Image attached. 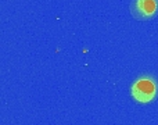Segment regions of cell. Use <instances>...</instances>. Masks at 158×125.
<instances>
[{"instance_id":"obj_1","label":"cell","mask_w":158,"mask_h":125,"mask_svg":"<svg viewBox=\"0 0 158 125\" xmlns=\"http://www.w3.org/2000/svg\"><path fill=\"white\" fill-rule=\"evenodd\" d=\"M158 90L157 81L151 75L139 76L131 86V95L137 103L147 104L156 99Z\"/></svg>"},{"instance_id":"obj_2","label":"cell","mask_w":158,"mask_h":125,"mask_svg":"<svg viewBox=\"0 0 158 125\" xmlns=\"http://www.w3.org/2000/svg\"><path fill=\"white\" fill-rule=\"evenodd\" d=\"M131 13L140 21L151 19L158 13V0H132Z\"/></svg>"}]
</instances>
